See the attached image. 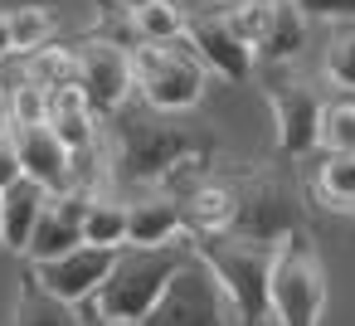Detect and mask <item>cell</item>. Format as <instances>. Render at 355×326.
Segmentation results:
<instances>
[{
	"instance_id": "6da1fadb",
	"label": "cell",
	"mask_w": 355,
	"mask_h": 326,
	"mask_svg": "<svg viewBox=\"0 0 355 326\" xmlns=\"http://www.w3.org/2000/svg\"><path fill=\"white\" fill-rule=\"evenodd\" d=\"M103 127L112 132L117 175H122L132 190L161 185L180 161L219 156V137H214L209 127L185 122V112H161V108H151L141 93H132Z\"/></svg>"
},
{
	"instance_id": "7a4b0ae2",
	"label": "cell",
	"mask_w": 355,
	"mask_h": 326,
	"mask_svg": "<svg viewBox=\"0 0 355 326\" xmlns=\"http://www.w3.org/2000/svg\"><path fill=\"white\" fill-rule=\"evenodd\" d=\"M185 258H190V239H175V243H122L112 253V268H107L103 287L88 297V307L98 316H107V321H141Z\"/></svg>"
},
{
	"instance_id": "3957f363",
	"label": "cell",
	"mask_w": 355,
	"mask_h": 326,
	"mask_svg": "<svg viewBox=\"0 0 355 326\" xmlns=\"http://www.w3.org/2000/svg\"><path fill=\"white\" fill-rule=\"evenodd\" d=\"M190 248L214 268V277L224 282L239 326H272V302H268V277H272V258L277 243L263 239H243L234 229H209V234H190Z\"/></svg>"
},
{
	"instance_id": "277c9868",
	"label": "cell",
	"mask_w": 355,
	"mask_h": 326,
	"mask_svg": "<svg viewBox=\"0 0 355 326\" xmlns=\"http://www.w3.org/2000/svg\"><path fill=\"white\" fill-rule=\"evenodd\" d=\"M234 185V214L229 229L243 239L282 243L292 229H306V195L282 166H248L229 175Z\"/></svg>"
},
{
	"instance_id": "5b68a950",
	"label": "cell",
	"mask_w": 355,
	"mask_h": 326,
	"mask_svg": "<svg viewBox=\"0 0 355 326\" xmlns=\"http://www.w3.org/2000/svg\"><path fill=\"white\" fill-rule=\"evenodd\" d=\"M209 69L185 40H137L132 44V83L161 112H190L209 93Z\"/></svg>"
},
{
	"instance_id": "8992f818",
	"label": "cell",
	"mask_w": 355,
	"mask_h": 326,
	"mask_svg": "<svg viewBox=\"0 0 355 326\" xmlns=\"http://www.w3.org/2000/svg\"><path fill=\"white\" fill-rule=\"evenodd\" d=\"M268 302H272L277 326H321V316H326V263H321L306 229H292L277 243Z\"/></svg>"
},
{
	"instance_id": "52a82bcc",
	"label": "cell",
	"mask_w": 355,
	"mask_h": 326,
	"mask_svg": "<svg viewBox=\"0 0 355 326\" xmlns=\"http://www.w3.org/2000/svg\"><path fill=\"white\" fill-rule=\"evenodd\" d=\"M263 78V98L272 108V127H277V151L282 161H306L321 151V88L302 74H292V64H258Z\"/></svg>"
},
{
	"instance_id": "ba28073f",
	"label": "cell",
	"mask_w": 355,
	"mask_h": 326,
	"mask_svg": "<svg viewBox=\"0 0 355 326\" xmlns=\"http://www.w3.org/2000/svg\"><path fill=\"white\" fill-rule=\"evenodd\" d=\"M137 326H239V311L224 282L214 277V268L190 248V258L175 268V277Z\"/></svg>"
},
{
	"instance_id": "9c48e42d",
	"label": "cell",
	"mask_w": 355,
	"mask_h": 326,
	"mask_svg": "<svg viewBox=\"0 0 355 326\" xmlns=\"http://www.w3.org/2000/svg\"><path fill=\"white\" fill-rule=\"evenodd\" d=\"M185 44L200 54V64L224 78V83H248L258 74V54L253 44L234 30L229 20V6H209V10H195L185 20Z\"/></svg>"
},
{
	"instance_id": "30bf717a",
	"label": "cell",
	"mask_w": 355,
	"mask_h": 326,
	"mask_svg": "<svg viewBox=\"0 0 355 326\" xmlns=\"http://www.w3.org/2000/svg\"><path fill=\"white\" fill-rule=\"evenodd\" d=\"M73 59H78V88L88 93L93 112L107 122L137 93V83H132V49H122V40H112V35H88V40L73 44Z\"/></svg>"
},
{
	"instance_id": "8fae6325",
	"label": "cell",
	"mask_w": 355,
	"mask_h": 326,
	"mask_svg": "<svg viewBox=\"0 0 355 326\" xmlns=\"http://www.w3.org/2000/svg\"><path fill=\"white\" fill-rule=\"evenodd\" d=\"M112 253L117 248H103V243H73V248H64V253H54V258H40V263H30L35 273H40V282L44 287H54L59 297H69V302H88L98 287H103V277H107V268H112Z\"/></svg>"
},
{
	"instance_id": "7c38bea8",
	"label": "cell",
	"mask_w": 355,
	"mask_h": 326,
	"mask_svg": "<svg viewBox=\"0 0 355 326\" xmlns=\"http://www.w3.org/2000/svg\"><path fill=\"white\" fill-rule=\"evenodd\" d=\"M83 205H88V195H78V190H49L44 209H40L35 229H30L25 258L40 263V258H54V253L83 243Z\"/></svg>"
},
{
	"instance_id": "4fadbf2b",
	"label": "cell",
	"mask_w": 355,
	"mask_h": 326,
	"mask_svg": "<svg viewBox=\"0 0 355 326\" xmlns=\"http://www.w3.org/2000/svg\"><path fill=\"white\" fill-rule=\"evenodd\" d=\"M10 141H15L20 171L30 180H40L44 190H69V180H73V151L59 141V132L49 122H40V127H10Z\"/></svg>"
},
{
	"instance_id": "5bb4252c",
	"label": "cell",
	"mask_w": 355,
	"mask_h": 326,
	"mask_svg": "<svg viewBox=\"0 0 355 326\" xmlns=\"http://www.w3.org/2000/svg\"><path fill=\"white\" fill-rule=\"evenodd\" d=\"M190 239V219L180 200L161 185H146L127 200V243H175Z\"/></svg>"
},
{
	"instance_id": "9a60e30c",
	"label": "cell",
	"mask_w": 355,
	"mask_h": 326,
	"mask_svg": "<svg viewBox=\"0 0 355 326\" xmlns=\"http://www.w3.org/2000/svg\"><path fill=\"white\" fill-rule=\"evenodd\" d=\"M302 166V195L326 214H355V151H321Z\"/></svg>"
},
{
	"instance_id": "2e32d148",
	"label": "cell",
	"mask_w": 355,
	"mask_h": 326,
	"mask_svg": "<svg viewBox=\"0 0 355 326\" xmlns=\"http://www.w3.org/2000/svg\"><path fill=\"white\" fill-rule=\"evenodd\" d=\"M10 326H88V311H83V302H69L54 287H44L40 273L25 263L20 287H15V307H10Z\"/></svg>"
},
{
	"instance_id": "e0dca14e",
	"label": "cell",
	"mask_w": 355,
	"mask_h": 326,
	"mask_svg": "<svg viewBox=\"0 0 355 326\" xmlns=\"http://www.w3.org/2000/svg\"><path fill=\"white\" fill-rule=\"evenodd\" d=\"M306 30H311V15L297 6V0H277L268 10V25H263V40H258V64H297V54L306 49Z\"/></svg>"
},
{
	"instance_id": "ac0fdd59",
	"label": "cell",
	"mask_w": 355,
	"mask_h": 326,
	"mask_svg": "<svg viewBox=\"0 0 355 326\" xmlns=\"http://www.w3.org/2000/svg\"><path fill=\"white\" fill-rule=\"evenodd\" d=\"M49 127L59 132V141L69 151H78V146L98 141L103 117L93 112V103H88V93L78 83H64V88H49Z\"/></svg>"
},
{
	"instance_id": "d6986e66",
	"label": "cell",
	"mask_w": 355,
	"mask_h": 326,
	"mask_svg": "<svg viewBox=\"0 0 355 326\" xmlns=\"http://www.w3.org/2000/svg\"><path fill=\"white\" fill-rule=\"evenodd\" d=\"M180 209L190 219V234H209V229H229V214H234V185L229 175H214L205 171L195 185H185L180 195Z\"/></svg>"
},
{
	"instance_id": "ffe728a7",
	"label": "cell",
	"mask_w": 355,
	"mask_h": 326,
	"mask_svg": "<svg viewBox=\"0 0 355 326\" xmlns=\"http://www.w3.org/2000/svg\"><path fill=\"white\" fill-rule=\"evenodd\" d=\"M44 185L40 180H30V175H20V180H10L6 190H0V200H6V224H0V243H6L10 253H20L25 258V243H30V229H35V219H40V209H44Z\"/></svg>"
},
{
	"instance_id": "44dd1931",
	"label": "cell",
	"mask_w": 355,
	"mask_h": 326,
	"mask_svg": "<svg viewBox=\"0 0 355 326\" xmlns=\"http://www.w3.org/2000/svg\"><path fill=\"white\" fill-rule=\"evenodd\" d=\"M185 6L180 0H132L127 25L137 40H185Z\"/></svg>"
},
{
	"instance_id": "7402d4cb",
	"label": "cell",
	"mask_w": 355,
	"mask_h": 326,
	"mask_svg": "<svg viewBox=\"0 0 355 326\" xmlns=\"http://www.w3.org/2000/svg\"><path fill=\"white\" fill-rule=\"evenodd\" d=\"M83 243H103V248H122L127 243V200L98 190L83 205Z\"/></svg>"
},
{
	"instance_id": "603a6c76",
	"label": "cell",
	"mask_w": 355,
	"mask_h": 326,
	"mask_svg": "<svg viewBox=\"0 0 355 326\" xmlns=\"http://www.w3.org/2000/svg\"><path fill=\"white\" fill-rule=\"evenodd\" d=\"M20 74L35 78L40 88H64V83H78V59L64 44H40L35 54H25Z\"/></svg>"
},
{
	"instance_id": "cb8c5ba5",
	"label": "cell",
	"mask_w": 355,
	"mask_h": 326,
	"mask_svg": "<svg viewBox=\"0 0 355 326\" xmlns=\"http://www.w3.org/2000/svg\"><path fill=\"white\" fill-rule=\"evenodd\" d=\"M321 78L340 93L355 98V20H345L331 40H326V54H321Z\"/></svg>"
},
{
	"instance_id": "d4e9b609",
	"label": "cell",
	"mask_w": 355,
	"mask_h": 326,
	"mask_svg": "<svg viewBox=\"0 0 355 326\" xmlns=\"http://www.w3.org/2000/svg\"><path fill=\"white\" fill-rule=\"evenodd\" d=\"M6 20H10V54H35L40 44H49V35H54V15L44 10V6H15V10H6Z\"/></svg>"
},
{
	"instance_id": "484cf974",
	"label": "cell",
	"mask_w": 355,
	"mask_h": 326,
	"mask_svg": "<svg viewBox=\"0 0 355 326\" xmlns=\"http://www.w3.org/2000/svg\"><path fill=\"white\" fill-rule=\"evenodd\" d=\"M6 98H10V127H40V122H49V88H40L35 78L20 74L6 88Z\"/></svg>"
},
{
	"instance_id": "4316f807",
	"label": "cell",
	"mask_w": 355,
	"mask_h": 326,
	"mask_svg": "<svg viewBox=\"0 0 355 326\" xmlns=\"http://www.w3.org/2000/svg\"><path fill=\"white\" fill-rule=\"evenodd\" d=\"M321 151H355V98L321 108Z\"/></svg>"
},
{
	"instance_id": "83f0119b",
	"label": "cell",
	"mask_w": 355,
	"mask_h": 326,
	"mask_svg": "<svg viewBox=\"0 0 355 326\" xmlns=\"http://www.w3.org/2000/svg\"><path fill=\"white\" fill-rule=\"evenodd\" d=\"M297 6H302L311 20H336V25L355 20V0H297Z\"/></svg>"
},
{
	"instance_id": "f1b7e54d",
	"label": "cell",
	"mask_w": 355,
	"mask_h": 326,
	"mask_svg": "<svg viewBox=\"0 0 355 326\" xmlns=\"http://www.w3.org/2000/svg\"><path fill=\"white\" fill-rule=\"evenodd\" d=\"M25 171H20V156H15V141H10V132L0 137V190H6L10 180H20Z\"/></svg>"
},
{
	"instance_id": "f546056e",
	"label": "cell",
	"mask_w": 355,
	"mask_h": 326,
	"mask_svg": "<svg viewBox=\"0 0 355 326\" xmlns=\"http://www.w3.org/2000/svg\"><path fill=\"white\" fill-rule=\"evenodd\" d=\"M83 311H88V326H137V321H107V316H98L88 302H83Z\"/></svg>"
},
{
	"instance_id": "4dcf8cb0",
	"label": "cell",
	"mask_w": 355,
	"mask_h": 326,
	"mask_svg": "<svg viewBox=\"0 0 355 326\" xmlns=\"http://www.w3.org/2000/svg\"><path fill=\"white\" fill-rule=\"evenodd\" d=\"M10 132V98H6V88H0V137Z\"/></svg>"
},
{
	"instance_id": "1f68e13d",
	"label": "cell",
	"mask_w": 355,
	"mask_h": 326,
	"mask_svg": "<svg viewBox=\"0 0 355 326\" xmlns=\"http://www.w3.org/2000/svg\"><path fill=\"white\" fill-rule=\"evenodd\" d=\"M0 59H10V20L0 15Z\"/></svg>"
},
{
	"instance_id": "d6a6232c",
	"label": "cell",
	"mask_w": 355,
	"mask_h": 326,
	"mask_svg": "<svg viewBox=\"0 0 355 326\" xmlns=\"http://www.w3.org/2000/svg\"><path fill=\"white\" fill-rule=\"evenodd\" d=\"M243 6H258V10H272V6H277V0H243Z\"/></svg>"
},
{
	"instance_id": "836d02e7",
	"label": "cell",
	"mask_w": 355,
	"mask_h": 326,
	"mask_svg": "<svg viewBox=\"0 0 355 326\" xmlns=\"http://www.w3.org/2000/svg\"><path fill=\"white\" fill-rule=\"evenodd\" d=\"M0 224H6V200H0Z\"/></svg>"
},
{
	"instance_id": "e575fe53",
	"label": "cell",
	"mask_w": 355,
	"mask_h": 326,
	"mask_svg": "<svg viewBox=\"0 0 355 326\" xmlns=\"http://www.w3.org/2000/svg\"><path fill=\"white\" fill-rule=\"evenodd\" d=\"M272 326H277V321H272Z\"/></svg>"
}]
</instances>
